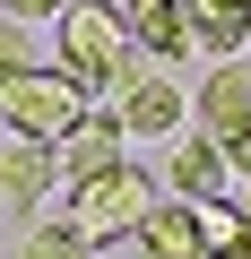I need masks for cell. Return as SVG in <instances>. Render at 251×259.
Segmentation results:
<instances>
[{
  "label": "cell",
  "instance_id": "52a82bcc",
  "mask_svg": "<svg viewBox=\"0 0 251 259\" xmlns=\"http://www.w3.org/2000/svg\"><path fill=\"white\" fill-rule=\"evenodd\" d=\"M191 112H199V130H208V139H225L234 121H251V61H242V52H234V61H217V69L199 78Z\"/></svg>",
  "mask_w": 251,
  "mask_h": 259
},
{
  "label": "cell",
  "instance_id": "5b68a950",
  "mask_svg": "<svg viewBox=\"0 0 251 259\" xmlns=\"http://www.w3.org/2000/svg\"><path fill=\"white\" fill-rule=\"evenodd\" d=\"M113 112H121V139H182V112H191V95L173 87V78H130L113 95Z\"/></svg>",
  "mask_w": 251,
  "mask_h": 259
},
{
  "label": "cell",
  "instance_id": "7c38bea8",
  "mask_svg": "<svg viewBox=\"0 0 251 259\" xmlns=\"http://www.w3.org/2000/svg\"><path fill=\"white\" fill-rule=\"evenodd\" d=\"M173 199H208V190H225V156H217V139L208 130H191V139L173 147Z\"/></svg>",
  "mask_w": 251,
  "mask_h": 259
},
{
  "label": "cell",
  "instance_id": "3957f363",
  "mask_svg": "<svg viewBox=\"0 0 251 259\" xmlns=\"http://www.w3.org/2000/svg\"><path fill=\"white\" fill-rule=\"evenodd\" d=\"M78 112H87V87L61 78L52 61H26L18 78H0V121H9L18 139H44V147H52Z\"/></svg>",
  "mask_w": 251,
  "mask_h": 259
},
{
  "label": "cell",
  "instance_id": "ba28073f",
  "mask_svg": "<svg viewBox=\"0 0 251 259\" xmlns=\"http://www.w3.org/2000/svg\"><path fill=\"white\" fill-rule=\"evenodd\" d=\"M182 18H191V52L208 61H234L251 44V0H182Z\"/></svg>",
  "mask_w": 251,
  "mask_h": 259
},
{
  "label": "cell",
  "instance_id": "4fadbf2b",
  "mask_svg": "<svg viewBox=\"0 0 251 259\" xmlns=\"http://www.w3.org/2000/svg\"><path fill=\"white\" fill-rule=\"evenodd\" d=\"M26 259H87V242L52 216V225H35V233H26Z\"/></svg>",
  "mask_w": 251,
  "mask_h": 259
},
{
  "label": "cell",
  "instance_id": "5bb4252c",
  "mask_svg": "<svg viewBox=\"0 0 251 259\" xmlns=\"http://www.w3.org/2000/svg\"><path fill=\"white\" fill-rule=\"evenodd\" d=\"M217 156H225V182H251V121H234V130H225Z\"/></svg>",
  "mask_w": 251,
  "mask_h": 259
},
{
  "label": "cell",
  "instance_id": "9a60e30c",
  "mask_svg": "<svg viewBox=\"0 0 251 259\" xmlns=\"http://www.w3.org/2000/svg\"><path fill=\"white\" fill-rule=\"evenodd\" d=\"M26 61H35V44H26V26H18V18H0V78H18Z\"/></svg>",
  "mask_w": 251,
  "mask_h": 259
},
{
  "label": "cell",
  "instance_id": "8992f818",
  "mask_svg": "<svg viewBox=\"0 0 251 259\" xmlns=\"http://www.w3.org/2000/svg\"><path fill=\"white\" fill-rule=\"evenodd\" d=\"M121 26H130V44L148 61H191V18H182V0H121Z\"/></svg>",
  "mask_w": 251,
  "mask_h": 259
},
{
  "label": "cell",
  "instance_id": "30bf717a",
  "mask_svg": "<svg viewBox=\"0 0 251 259\" xmlns=\"http://www.w3.org/2000/svg\"><path fill=\"white\" fill-rule=\"evenodd\" d=\"M191 225H199V250H208V259H251V225H242V207H234L225 190L191 199Z\"/></svg>",
  "mask_w": 251,
  "mask_h": 259
},
{
  "label": "cell",
  "instance_id": "9c48e42d",
  "mask_svg": "<svg viewBox=\"0 0 251 259\" xmlns=\"http://www.w3.org/2000/svg\"><path fill=\"white\" fill-rule=\"evenodd\" d=\"M130 242H139L148 259H208V250H199V225H191V199H173V207L156 199V207H148V225H139Z\"/></svg>",
  "mask_w": 251,
  "mask_h": 259
},
{
  "label": "cell",
  "instance_id": "8fae6325",
  "mask_svg": "<svg viewBox=\"0 0 251 259\" xmlns=\"http://www.w3.org/2000/svg\"><path fill=\"white\" fill-rule=\"evenodd\" d=\"M52 173H61L52 147H44V139H18L9 156H0V199H9V207H35V199L52 190Z\"/></svg>",
  "mask_w": 251,
  "mask_h": 259
},
{
  "label": "cell",
  "instance_id": "6da1fadb",
  "mask_svg": "<svg viewBox=\"0 0 251 259\" xmlns=\"http://www.w3.org/2000/svg\"><path fill=\"white\" fill-rule=\"evenodd\" d=\"M52 69L87 87V104H113L139 78V44L121 26V0H61L52 9Z\"/></svg>",
  "mask_w": 251,
  "mask_h": 259
},
{
  "label": "cell",
  "instance_id": "277c9868",
  "mask_svg": "<svg viewBox=\"0 0 251 259\" xmlns=\"http://www.w3.org/2000/svg\"><path fill=\"white\" fill-rule=\"evenodd\" d=\"M121 147H130V139H121V112H113V104H87L61 139H52V164H61L69 182H87V173L121 164Z\"/></svg>",
  "mask_w": 251,
  "mask_h": 259
},
{
  "label": "cell",
  "instance_id": "2e32d148",
  "mask_svg": "<svg viewBox=\"0 0 251 259\" xmlns=\"http://www.w3.org/2000/svg\"><path fill=\"white\" fill-rule=\"evenodd\" d=\"M61 0H0V18H18V26H35V18H52Z\"/></svg>",
  "mask_w": 251,
  "mask_h": 259
},
{
  "label": "cell",
  "instance_id": "7a4b0ae2",
  "mask_svg": "<svg viewBox=\"0 0 251 259\" xmlns=\"http://www.w3.org/2000/svg\"><path fill=\"white\" fill-rule=\"evenodd\" d=\"M148 207H156V182L121 156V164H104V173H87V182H69V199H61V225L95 250V242H121V233H139L148 225Z\"/></svg>",
  "mask_w": 251,
  "mask_h": 259
},
{
  "label": "cell",
  "instance_id": "e0dca14e",
  "mask_svg": "<svg viewBox=\"0 0 251 259\" xmlns=\"http://www.w3.org/2000/svg\"><path fill=\"white\" fill-rule=\"evenodd\" d=\"M234 207H242V225H251V182H242V199H234Z\"/></svg>",
  "mask_w": 251,
  "mask_h": 259
}]
</instances>
